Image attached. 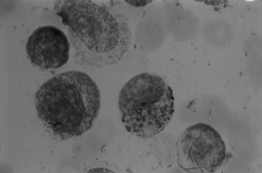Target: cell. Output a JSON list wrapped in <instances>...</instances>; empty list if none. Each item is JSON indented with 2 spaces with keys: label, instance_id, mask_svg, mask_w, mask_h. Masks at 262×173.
Masks as SVG:
<instances>
[{
  "label": "cell",
  "instance_id": "obj_1",
  "mask_svg": "<svg viewBox=\"0 0 262 173\" xmlns=\"http://www.w3.org/2000/svg\"><path fill=\"white\" fill-rule=\"evenodd\" d=\"M98 5L90 0L57 1L54 10L68 27L75 62L103 68L117 64L129 49L132 33L118 3Z\"/></svg>",
  "mask_w": 262,
  "mask_h": 173
},
{
  "label": "cell",
  "instance_id": "obj_2",
  "mask_svg": "<svg viewBox=\"0 0 262 173\" xmlns=\"http://www.w3.org/2000/svg\"><path fill=\"white\" fill-rule=\"evenodd\" d=\"M38 117L61 139L80 136L92 126L101 105L99 89L85 72L59 73L43 83L35 94Z\"/></svg>",
  "mask_w": 262,
  "mask_h": 173
},
{
  "label": "cell",
  "instance_id": "obj_4",
  "mask_svg": "<svg viewBox=\"0 0 262 173\" xmlns=\"http://www.w3.org/2000/svg\"><path fill=\"white\" fill-rule=\"evenodd\" d=\"M176 150L178 165L187 172H214L227 157L220 134L204 123L187 128L178 139Z\"/></svg>",
  "mask_w": 262,
  "mask_h": 173
},
{
  "label": "cell",
  "instance_id": "obj_3",
  "mask_svg": "<svg viewBox=\"0 0 262 173\" xmlns=\"http://www.w3.org/2000/svg\"><path fill=\"white\" fill-rule=\"evenodd\" d=\"M121 120L126 131L144 139L161 132L174 112V98L168 83L159 75L144 72L128 80L118 96Z\"/></svg>",
  "mask_w": 262,
  "mask_h": 173
},
{
  "label": "cell",
  "instance_id": "obj_5",
  "mask_svg": "<svg viewBox=\"0 0 262 173\" xmlns=\"http://www.w3.org/2000/svg\"><path fill=\"white\" fill-rule=\"evenodd\" d=\"M70 44L64 33L52 26H44L35 30L26 45L31 63L43 69L58 68L69 58Z\"/></svg>",
  "mask_w": 262,
  "mask_h": 173
}]
</instances>
